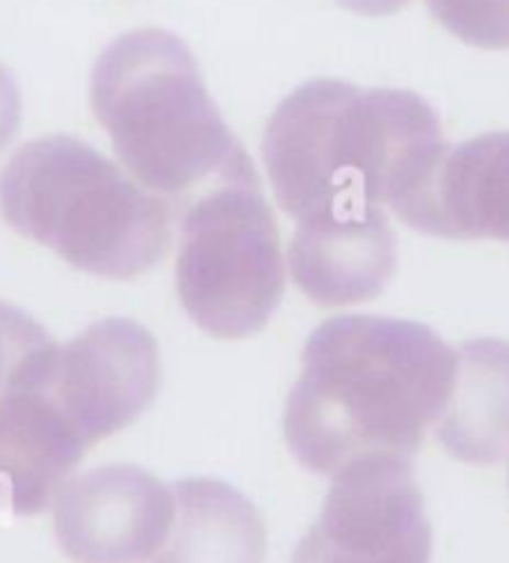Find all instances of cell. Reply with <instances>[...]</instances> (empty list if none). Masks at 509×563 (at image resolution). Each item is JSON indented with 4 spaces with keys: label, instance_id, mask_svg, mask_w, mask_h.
I'll use <instances>...</instances> for the list:
<instances>
[{
    "label": "cell",
    "instance_id": "cell-1",
    "mask_svg": "<svg viewBox=\"0 0 509 563\" xmlns=\"http://www.w3.org/2000/svg\"><path fill=\"white\" fill-rule=\"evenodd\" d=\"M456 349L408 319L334 317L310 334L284 435L307 472L369 453L414 456L447 406Z\"/></svg>",
    "mask_w": 509,
    "mask_h": 563
},
{
    "label": "cell",
    "instance_id": "cell-2",
    "mask_svg": "<svg viewBox=\"0 0 509 563\" xmlns=\"http://www.w3.org/2000/svg\"><path fill=\"white\" fill-rule=\"evenodd\" d=\"M447 146L439 113L418 92L319 78L277 104L263 162L296 221L348 206H390L408 221Z\"/></svg>",
    "mask_w": 509,
    "mask_h": 563
},
{
    "label": "cell",
    "instance_id": "cell-3",
    "mask_svg": "<svg viewBox=\"0 0 509 563\" xmlns=\"http://www.w3.org/2000/svg\"><path fill=\"white\" fill-rule=\"evenodd\" d=\"M90 102L113 153L155 195L182 200L197 185L259 183L179 36L123 33L92 66Z\"/></svg>",
    "mask_w": 509,
    "mask_h": 563
},
{
    "label": "cell",
    "instance_id": "cell-4",
    "mask_svg": "<svg viewBox=\"0 0 509 563\" xmlns=\"http://www.w3.org/2000/svg\"><path fill=\"white\" fill-rule=\"evenodd\" d=\"M0 212L19 236L111 280L150 272L174 245V209L69 134L15 150L0 174Z\"/></svg>",
    "mask_w": 509,
    "mask_h": 563
},
{
    "label": "cell",
    "instance_id": "cell-5",
    "mask_svg": "<svg viewBox=\"0 0 509 563\" xmlns=\"http://www.w3.org/2000/svg\"><path fill=\"white\" fill-rule=\"evenodd\" d=\"M286 263L259 183H221L182 209L176 292L206 334L242 340L280 305Z\"/></svg>",
    "mask_w": 509,
    "mask_h": 563
},
{
    "label": "cell",
    "instance_id": "cell-6",
    "mask_svg": "<svg viewBox=\"0 0 509 563\" xmlns=\"http://www.w3.org/2000/svg\"><path fill=\"white\" fill-rule=\"evenodd\" d=\"M292 563H432V525L411 460L369 453L346 462Z\"/></svg>",
    "mask_w": 509,
    "mask_h": 563
},
{
    "label": "cell",
    "instance_id": "cell-7",
    "mask_svg": "<svg viewBox=\"0 0 509 563\" xmlns=\"http://www.w3.org/2000/svg\"><path fill=\"white\" fill-rule=\"evenodd\" d=\"M42 382L87 444H99L153 406L162 385L158 343L132 319H99L78 338L36 349Z\"/></svg>",
    "mask_w": 509,
    "mask_h": 563
},
{
    "label": "cell",
    "instance_id": "cell-8",
    "mask_svg": "<svg viewBox=\"0 0 509 563\" xmlns=\"http://www.w3.org/2000/svg\"><path fill=\"white\" fill-rule=\"evenodd\" d=\"M174 522V492L137 465H102L63 483L54 533L75 563H143Z\"/></svg>",
    "mask_w": 509,
    "mask_h": 563
},
{
    "label": "cell",
    "instance_id": "cell-9",
    "mask_svg": "<svg viewBox=\"0 0 509 563\" xmlns=\"http://www.w3.org/2000/svg\"><path fill=\"white\" fill-rule=\"evenodd\" d=\"M87 448L45 388L33 349L0 390V510L12 516L45 510Z\"/></svg>",
    "mask_w": 509,
    "mask_h": 563
},
{
    "label": "cell",
    "instance_id": "cell-10",
    "mask_svg": "<svg viewBox=\"0 0 509 563\" xmlns=\"http://www.w3.org/2000/svg\"><path fill=\"white\" fill-rule=\"evenodd\" d=\"M289 272L313 305L346 308L381 296L397 272V236L381 206H348L298 221Z\"/></svg>",
    "mask_w": 509,
    "mask_h": 563
},
{
    "label": "cell",
    "instance_id": "cell-11",
    "mask_svg": "<svg viewBox=\"0 0 509 563\" xmlns=\"http://www.w3.org/2000/svg\"><path fill=\"white\" fill-rule=\"evenodd\" d=\"M406 224L439 239L509 242V132L447 146Z\"/></svg>",
    "mask_w": 509,
    "mask_h": 563
},
{
    "label": "cell",
    "instance_id": "cell-12",
    "mask_svg": "<svg viewBox=\"0 0 509 563\" xmlns=\"http://www.w3.org/2000/svg\"><path fill=\"white\" fill-rule=\"evenodd\" d=\"M435 439L458 462L495 465L509 456V343L465 340L456 349V379L435 420Z\"/></svg>",
    "mask_w": 509,
    "mask_h": 563
},
{
    "label": "cell",
    "instance_id": "cell-13",
    "mask_svg": "<svg viewBox=\"0 0 509 563\" xmlns=\"http://www.w3.org/2000/svg\"><path fill=\"white\" fill-rule=\"evenodd\" d=\"M174 522L162 549L146 563H263V516L224 481H179Z\"/></svg>",
    "mask_w": 509,
    "mask_h": 563
},
{
    "label": "cell",
    "instance_id": "cell-14",
    "mask_svg": "<svg viewBox=\"0 0 509 563\" xmlns=\"http://www.w3.org/2000/svg\"><path fill=\"white\" fill-rule=\"evenodd\" d=\"M427 7L465 45L509 52V0H427Z\"/></svg>",
    "mask_w": 509,
    "mask_h": 563
},
{
    "label": "cell",
    "instance_id": "cell-15",
    "mask_svg": "<svg viewBox=\"0 0 509 563\" xmlns=\"http://www.w3.org/2000/svg\"><path fill=\"white\" fill-rule=\"evenodd\" d=\"M45 328L31 319L24 310L12 308L7 301H0V390L10 382L21 361L31 355L33 349L48 343Z\"/></svg>",
    "mask_w": 509,
    "mask_h": 563
},
{
    "label": "cell",
    "instance_id": "cell-16",
    "mask_svg": "<svg viewBox=\"0 0 509 563\" xmlns=\"http://www.w3.org/2000/svg\"><path fill=\"white\" fill-rule=\"evenodd\" d=\"M21 125V90L7 66H0V150L12 144Z\"/></svg>",
    "mask_w": 509,
    "mask_h": 563
},
{
    "label": "cell",
    "instance_id": "cell-17",
    "mask_svg": "<svg viewBox=\"0 0 509 563\" xmlns=\"http://www.w3.org/2000/svg\"><path fill=\"white\" fill-rule=\"evenodd\" d=\"M336 3L357 15H394V12L406 10L411 0H336Z\"/></svg>",
    "mask_w": 509,
    "mask_h": 563
}]
</instances>
